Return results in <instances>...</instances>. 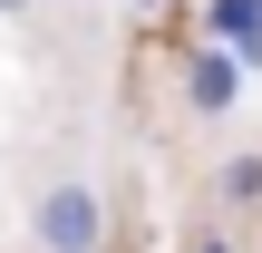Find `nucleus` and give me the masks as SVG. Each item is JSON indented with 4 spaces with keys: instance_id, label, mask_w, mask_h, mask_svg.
<instances>
[{
    "instance_id": "6",
    "label": "nucleus",
    "mask_w": 262,
    "mask_h": 253,
    "mask_svg": "<svg viewBox=\"0 0 262 253\" xmlns=\"http://www.w3.org/2000/svg\"><path fill=\"white\" fill-rule=\"evenodd\" d=\"M136 10H165V0H136Z\"/></svg>"
},
{
    "instance_id": "7",
    "label": "nucleus",
    "mask_w": 262,
    "mask_h": 253,
    "mask_svg": "<svg viewBox=\"0 0 262 253\" xmlns=\"http://www.w3.org/2000/svg\"><path fill=\"white\" fill-rule=\"evenodd\" d=\"M204 253H233V244H204Z\"/></svg>"
},
{
    "instance_id": "2",
    "label": "nucleus",
    "mask_w": 262,
    "mask_h": 253,
    "mask_svg": "<svg viewBox=\"0 0 262 253\" xmlns=\"http://www.w3.org/2000/svg\"><path fill=\"white\" fill-rule=\"evenodd\" d=\"M185 98H194L204 117H224V107L243 98V49H214V39H204V49H194V68H185Z\"/></svg>"
},
{
    "instance_id": "4",
    "label": "nucleus",
    "mask_w": 262,
    "mask_h": 253,
    "mask_svg": "<svg viewBox=\"0 0 262 253\" xmlns=\"http://www.w3.org/2000/svg\"><path fill=\"white\" fill-rule=\"evenodd\" d=\"M262 195V156H233V166H224V205H253Z\"/></svg>"
},
{
    "instance_id": "5",
    "label": "nucleus",
    "mask_w": 262,
    "mask_h": 253,
    "mask_svg": "<svg viewBox=\"0 0 262 253\" xmlns=\"http://www.w3.org/2000/svg\"><path fill=\"white\" fill-rule=\"evenodd\" d=\"M19 10H29V0H0V20H19Z\"/></svg>"
},
{
    "instance_id": "1",
    "label": "nucleus",
    "mask_w": 262,
    "mask_h": 253,
    "mask_svg": "<svg viewBox=\"0 0 262 253\" xmlns=\"http://www.w3.org/2000/svg\"><path fill=\"white\" fill-rule=\"evenodd\" d=\"M39 244L49 253H97V195L88 185H49L39 195Z\"/></svg>"
},
{
    "instance_id": "3",
    "label": "nucleus",
    "mask_w": 262,
    "mask_h": 253,
    "mask_svg": "<svg viewBox=\"0 0 262 253\" xmlns=\"http://www.w3.org/2000/svg\"><path fill=\"white\" fill-rule=\"evenodd\" d=\"M204 39H214V49L262 59V0H204Z\"/></svg>"
}]
</instances>
